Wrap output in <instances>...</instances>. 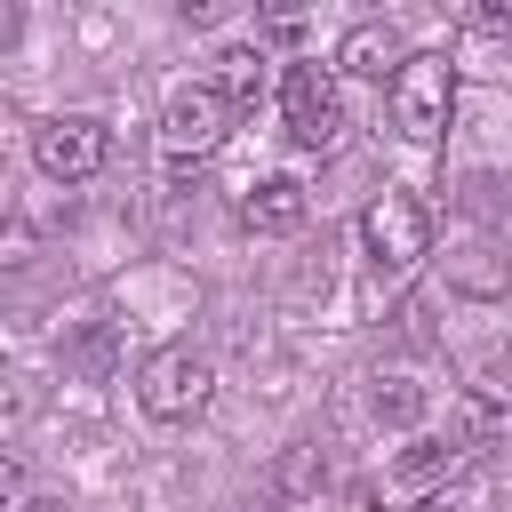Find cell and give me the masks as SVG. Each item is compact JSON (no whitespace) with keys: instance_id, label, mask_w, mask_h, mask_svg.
Returning <instances> with one entry per match:
<instances>
[{"instance_id":"7c38bea8","label":"cell","mask_w":512,"mask_h":512,"mask_svg":"<svg viewBox=\"0 0 512 512\" xmlns=\"http://www.w3.org/2000/svg\"><path fill=\"white\" fill-rule=\"evenodd\" d=\"M272 488H280L288 504L320 496V488H328V448H312V440H304V448H288V456H280V472H272Z\"/></svg>"},{"instance_id":"5bb4252c","label":"cell","mask_w":512,"mask_h":512,"mask_svg":"<svg viewBox=\"0 0 512 512\" xmlns=\"http://www.w3.org/2000/svg\"><path fill=\"white\" fill-rule=\"evenodd\" d=\"M464 24H472V32H512V0H488V8H472Z\"/></svg>"},{"instance_id":"6da1fadb","label":"cell","mask_w":512,"mask_h":512,"mask_svg":"<svg viewBox=\"0 0 512 512\" xmlns=\"http://www.w3.org/2000/svg\"><path fill=\"white\" fill-rule=\"evenodd\" d=\"M384 112H392V136H408V144H440L448 120H456V64H448L440 48H416V56L392 72Z\"/></svg>"},{"instance_id":"7a4b0ae2","label":"cell","mask_w":512,"mask_h":512,"mask_svg":"<svg viewBox=\"0 0 512 512\" xmlns=\"http://www.w3.org/2000/svg\"><path fill=\"white\" fill-rule=\"evenodd\" d=\"M360 248H368V264L376 272H416L424 256H432V208L416 200V192H376L368 208H360Z\"/></svg>"},{"instance_id":"9c48e42d","label":"cell","mask_w":512,"mask_h":512,"mask_svg":"<svg viewBox=\"0 0 512 512\" xmlns=\"http://www.w3.org/2000/svg\"><path fill=\"white\" fill-rule=\"evenodd\" d=\"M464 456H472V440H416V448H400V464H392V496H424V488H440Z\"/></svg>"},{"instance_id":"277c9868","label":"cell","mask_w":512,"mask_h":512,"mask_svg":"<svg viewBox=\"0 0 512 512\" xmlns=\"http://www.w3.org/2000/svg\"><path fill=\"white\" fill-rule=\"evenodd\" d=\"M208 392H216V368H208V352H192V344H168V352H152V360L136 368V408L160 416V424H192V416L208 408Z\"/></svg>"},{"instance_id":"30bf717a","label":"cell","mask_w":512,"mask_h":512,"mask_svg":"<svg viewBox=\"0 0 512 512\" xmlns=\"http://www.w3.org/2000/svg\"><path fill=\"white\" fill-rule=\"evenodd\" d=\"M456 440L504 448V440H512V384H472V392H464V416H456Z\"/></svg>"},{"instance_id":"5b68a950","label":"cell","mask_w":512,"mask_h":512,"mask_svg":"<svg viewBox=\"0 0 512 512\" xmlns=\"http://www.w3.org/2000/svg\"><path fill=\"white\" fill-rule=\"evenodd\" d=\"M224 128H232V96L216 88V80H192V88H176L168 96V112H160V152H168V168H200L216 144H224Z\"/></svg>"},{"instance_id":"9a60e30c","label":"cell","mask_w":512,"mask_h":512,"mask_svg":"<svg viewBox=\"0 0 512 512\" xmlns=\"http://www.w3.org/2000/svg\"><path fill=\"white\" fill-rule=\"evenodd\" d=\"M264 32H272V40H296V32H304V16H296V8H280V16H264Z\"/></svg>"},{"instance_id":"8992f818","label":"cell","mask_w":512,"mask_h":512,"mask_svg":"<svg viewBox=\"0 0 512 512\" xmlns=\"http://www.w3.org/2000/svg\"><path fill=\"white\" fill-rule=\"evenodd\" d=\"M32 160H40V176H56V184H88V176L112 160V128L88 120V112H56V120L32 128Z\"/></svg>"},{"instance_id":"8fae6325","label":"cell","mask_w":512,"mask_h":512,"mask_svg":"<svg viewBox=\"0 0 512 512\" xmlns=\"http://www.w3.org/2000/svg\"><path fill=\"white\" fill-rule=\"evenodd\" d=\"M216 88L232 96V112H240V104H256V96H264V48H248V40L216 48Z\"/></svg>"},{"instance_id":"4fadbf2b","label":"cell","mask_w":512,"mask_h":512,"mask_svg":"<svg viewBox=\"0 0 512 512\" xmlns=\"http://www.w3.org/2000/svg\"><path fill=\"white\" fill-rule=\"evenodd\" d=\"M416 408H424V392H416L408 376H384V384H376V416H384V424H416Z\"/></svg>"},{"instance_id":"52a82bcc","label":"cell","mask_w":512,"mask_h":512,"mask_svg":"<svg viewBox=\"0 0 512 512\" xmlns=\"http://www.w3.org/2000/svg\"><path fill=\"white\" fill-rule=\"evenodd\" d=\"M304 216H312L304 176H264V184L240 192V224H256V232H296Z\"/></svg>"},{"instance_id":"3957f363","label":"cell","mask_w":512,"mask_h":512,"mask_svg":"<svg viewBox=\"0 0 512 512\" xmlns=\"http://www.w3.org/2000/svg\"><path fill=\"white\" fill-rule=\"evenodd\" d=\"M280 120H288V136L304 144V152H336L344 144V96H336V64H288L280 72Z\"/></svg>"},{"instance_id":"ba28073f","label":"cell","mask_w":512,"mask_h":512,"mask_svg":"<svg viewBox=\"0 0 512 512\" xmlns=\"http://www.w3.org/2000/svg\"><path fill=\"white\" fill-rule=\"evenodd\" d=\"M400 64H408V56H400V32H392V24H352V32L336 40V72H360V80H384V88H392Z\"/></svg>"}]
</instances>
